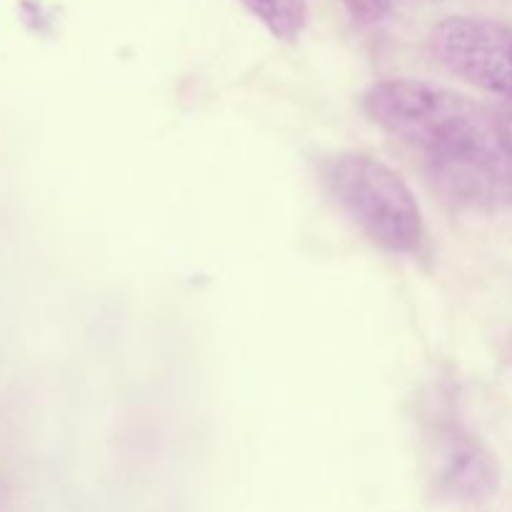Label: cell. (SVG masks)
<instances>
[{"mask_svg":"<svg viewBox=\"0 0 512 512\" xmlns=\"http://www.w3.org/2000/svg\"><path fill=\"white\" fill-rule=\"evenodd\" d=\"M505 183H508V203H512V118L508 130V170H505Z\"/></svg>","mask_w":512,"mask_h":512,"instance_id":"7","label":"cell"},{"mask_svg":"<svg viewBox=\"0 0 512 512\" xmlns=\"http://www.w3.org/2000/svg\"><path fill=\"white\" fill-rule=\"evenodd\" d=\"M435 63L463 83L512 100V25L475 15H450L428 35Z\"/></svg>","mask_w":512,"mask_h":512,"instance_id":"4","label":"cell"},{"mask_svg":"<svg viewBox=\"0 0 512 512\" xmlns=\"http://www.w3.org/2000/svg\"><path fill=\"white\" fill-rule=\"evenodd\" d=\"M425 490L438 505L473 508L500 488L495 455L460 420L438 415L425 428Z\"/></svg>","mask_w":512,"mask_h":512,"instance_id":"3","label":"cell"},{"mask_svg":"<svg viewBox=\"0 0 512 512\" xmlns=\"http://www.w3.org/2000/svg\"><path fill=\"white\" fill-rule=\"evenodd\" d=\"M323 183L340 213L375 248L415 260L428 253V225L418 198L385 160L343 150L325 163Z\"/></svg>","mask_w":512,"mask_h":512,"instance_id":"2","label":"cell"},{"mask_svg":"<svg viewBox=\"0 0 512 512\" xmlns=\"http://www.w3.org/2000/svg\"><path fill=\"white\" fill-rule=\"evenodd\" d=\"M348 5L358 18L375 20L380 18V13H383L385 8H388V0H348Z\"/></svg>","mask_w":512,"mask_h":512,"instance_id":"6","label":"cell"},{"mask_svg":"<svg viewBox=\"0 0 512 512\" xmlns=\"http://www.w3.org/2000/svg\"><path fill=\"white\" fill-rule=\"evenodd\" d=\"M360 108L418 153L450 198L473 205L508 200L510 115L418 78L373 83L360 95Z\"/></svg>","mask_w":512,"mask_h":512,"instance_id":"1","label":"cell"},{"mask_svg":"<svg viewBox=\"0 0 512 512\" xmlns=\"http://www.w3.org/2000/svg\"><path fill=\"white\" fill-rule=\"evenodd\" d=\"M273 38L293 43L308 25V0H240Z\"/></svg>","mask_w":512,"mask_h":512,"instance_id":"5","label":"cell"}]
</instances>
